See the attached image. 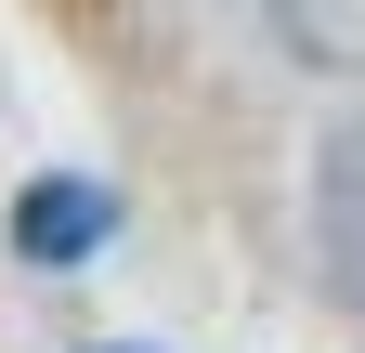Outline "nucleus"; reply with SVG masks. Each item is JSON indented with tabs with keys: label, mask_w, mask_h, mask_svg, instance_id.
<instances>
[{
	"label": "nucleus",
	"mask_w": 365,
	"mask_h": 353,
	"mask_svg": "<svg viewBox=\"0 0 365 353\" xmlns=\"http://www.w3.org/2000/svg\"><path fill=\"white\" fill-rule=\"evenodd\" d=\"M105 184H26V209H14V249L26 262H78V249H105Z\"/></svg>",
	"instance_id": "f257e3e1"
}]
</instances>
